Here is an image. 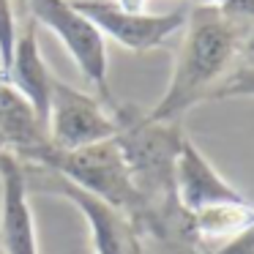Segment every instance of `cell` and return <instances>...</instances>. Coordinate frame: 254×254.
I'll return each mask as SVG.
<instances>
[{
  "label": "cell",
  "mask_w": 254,
  "mask_h": 254,
  "mask_svg": "<svg viewBox=\"0 0 254 254\" xmlns=\"http://www.w3.org/2000/svg\"><path fill=\"white\" fill-rule=\"evenodd\" d=\"M252 30L230 19L219 6H197L186 14L183 39L175 55L167 90L145 115L156 123H181L194 104L205 101L219 85Z\"/></svg>",
  "instance_id": "cell-1"
},
{
  "label": "cell",
  "mask_w": 254,
  "mask_h": 254,
  "mask_svg": "<svg viewBox=\"0 0 254 254\" xmlns=\"http://www.w3.org/2000/svg\"><path fill=\"white\" fill-rule=\"evenodd\" d=\"M112 118L118 123L115 142L128 164L139 197L153 208H170L175 205L172 197V172L175 159L183 142L181 123H156L137 107H112Z\"/></svg>",
  "instance_id": "cell-2"
},
{
  "label": "cell",
  "mask_w": 254,
  "mask_h": 254,
  "mask_svg": "<svg viewBox=\"0 0 254 254\" xmlns=\"http://www.w3.org/2000/svg\"><path fill=\"white\" fill-rule=\"evenodd\" d=\"M19 161L58 172L66 181H71L74 186L85 189V191L121 208L134 221L148 216V205L139 197L134 178L128 172V164L121 153V145L115 139H104V142L77 148V150H58L47 142L44 148L33 150Z\"/></svg>",
  "instance_id": "cell-3"
},
{
  "label": "cell",
  "mask_w": 254,
  "mask_h": 254,
  "mask_svg": "<svg viewBox=\"0 0 254 254\" xmlns=\"http://www.w3.org/2000/svg\"><path fill=\"white\" fill-rule=\"evenodd\" d=\"M25 181H28V191H47L63 197L79 210L90 230V241H93L96 254H142V243H139L137 221L121 208L110 205L107 199L96 197V194L85 191V189L74 186L63 175L47 170V167L25 164Z\"/></svg>",
  "instance_id": "cell-4"
},
{
  "label": "cell",
  "mask_w": 254,
  "mask_h": 254,
  "mask_svg": "<svg viewBox=\"0 0 254 254\" xmlns=\"http://www.w3.org/2000/svg\"><path fill=\"white\" fill-rule=\"evenodd\" d=\"M25 8L36 25L50 28L61 39V44L68 50L85 79L96 88L99 99L112 110L115 99L110 93V79H107L110 58H107L104 36L71 6V0H25Z\"/></svg>",
  "instance_id": "cell-5"
},
{
  "label": "cell",
  "mask_w": 254,
  "mask_h": 254,
  "mask_svg": "<svg viewBox=\"0 0 254 254\" xmlns=\"http://www.w3.org/2000/svg\"><path fill=\"white\" fill-rule=\"evenodd\" d=\"M118 123L112 110L93 93L55 79L47 110V139L58 150H77L88 145L115 139Z\"/></svg>",
  "instance_id": "cell-6"
},
{
  "label": "cell",
  "mask_w": 254,
  "mask_h": 254,
  "mask_svg": "<svg viewBox=\"0 0 254 254\" xmlns=\"http://www.w3.org/2000/svg\"><path fill=\"white\" fill-rule=\"evenodd\" d=\"M71 6L104 36V41L112 39L131 52H150L156 47H164L183 30L189 14L183 8L161 14H131L123 11L115 0H71Z\"/></svg>",
  "instance_id": "cell-7"
},
{
  "label": "cell",
  "mask_w": 254,
  "mask_h": 254,
  "mask_svg": "<svg viewBox=\"0 0 254 254\" xmlns=\"http://www.w3.org/2000/svg\"><path fill=\"white\" fill-rule=\"evenodd\" d=\"M172 197H175V205L183 216H194L199 210L216 208V205L246 202V197L210 164L208 156L189 137H183L175 159Z\"/></svg>",
  "instance_id": "cell-8"
},
{
  "label": "cell",
  "mask_w": 254,
  "mask_h": 254,
  "mask_svg": "<svg viewBox=\"0 0 254 254\" xmlns=\"http://www.w3.org/2000/svg\"><path fill=\"white\" fill-rule=\"evenodd\" d=\"M0 246L3 254H41L25 167L14 153H0Z\"/></svg>",
  "instance_id": "cell-9"
},
{
  "label": "cell",
  "mask_w": 254,
  "mask_h": 254,
  "mask_svg": "<svg viewBox=\"0 0 254 254\" xmlns=\"http://www.w3.org/2000/svg\"><path fill=\"white\" fill-rule=\"evenodd\" d=\"M39 25L33 19H25V28L17 30V41H14L11 63H8L6 79L17 88V93L33 107L39 121L47 126V110H50V90H52V71L47 68L44 55L39 47V36H36Z\"/></svg>",
  "instance_id": "cell-10"
},
{
  "label": "cell",
  "mask_w": 254,
  "mask_h": 254,
  "mask_svg": "<svg viewBox=\"0 0 254 254\" xmlns=\"http://www.w3.org/2000/svg\"><path fill=\"white\" fill-rule=\"evenodd\" d=\"M47 142V126L39 121L33 107L17 93V88L6 77H0V153H14L17 159H25Z\"/></svg>",
  "instance_id": "cell-11"
},
{
  "label": "cell",
  "mask_w": 254,
  "mask_h": 254,
  "mask_svg": "<svg viewBox=\"0 0 254 254\" xmlns=\"http://www.w3.org/2000/svg\"><path fill=\"white\" fill-rule=\"evenodd\" d=\"M17 30H19V25H17V14H14L11 0H0V77H6V71H8Z\"/></svg>",
  "instance_id": "cell-12"
},
{
  "label": "cell",
  "mask_w": 254,
  "mask_h": 254,
  "mask_svg": "<svg viewBox=\"0 0 254 254\" xmlns=\"http://www.w3.org/2000/svg\"><path fill=\"white\" fill-rule=\"evenodd\" d=\"M208 99H254V68L232 74L230 79H224L210 90Z\"/></svg>",
  "instance_id": "cell-13"
},
{
  "label": "cell",
  "mask_w": 254,
  "mask_h": 254,
  "mask_svg": "<svg viewBox=\"0 0 254 254\" xmlns=\"http://www.w3.org/2000/svg\"><path fill=\"white\" fill-rule=\"evenodd\" d=\"M219 8H221V11H224L230 19L241 22L243 28L254 30V0H224Z\"/></svg>",
  "instance_id": "cell-14"
},
{
  "label": "cell",
  "mask_w": 254,
  "mask_h": 254,
  "mask_svg": "<svg viewBox=\"0 0 254 254\" xmlns=\"http://www.w3.org/2000/svg\"><path fill=\"white\" fill-rule=\"evenodd\" d=\"M210 254H254V221L235 238V241H230L227 246L216 249V252H210Z\"/></svg>",
  "instance_id": "cell-15"
},
{
  "label": "cell",
  "mask_w": 254,
  "mask_h": 254,
  "mask_svg": "<svg viewBox=\"0 0 254 254\" xmlns=\"http://www.w3.org/2000/svg\"><path fill=\"white\" fill-rule=\"evenodd\" d=\"M115 3L123 11H131V14H145V6H148V0H115Z\"/></svg>",
  "instance_id": "cell-16"
},
{
  "label": "cell",
  "mask_w": 254,
  "mask_h": 254,
  "mask_svg": "<svg viewBox=\"0 0 254 254\" xmlns=\"http://www.w3.org/2000/svg\"><path fill=\"white\" fill-rule=\"evenodd\" d=\"M243 50H249V52L254 55V30L249 33V39H246V47H243Z\"/></svg>",
  "instance_id": "cell-17"
}]
</instances>
